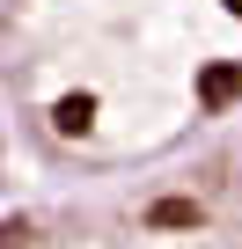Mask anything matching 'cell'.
Here are the masks:
<instances>
[{
    "label": "cell",
    "mask_w": 242,
    "mask_h": 249,
    "mask_svg": "<svg viewBox=\"0 0 242 249\" xmlns=\"http://www.w3.org/2000/svg\"><path fill=\"white\" fill-rule=\"evenodd\" d=\"M0 117L22 198L162 169L242 117V0H0Z\"/></svg>",
    "instance_id": "1"
},
{
    "label": "cell",
    "mask_w": 242,
    "mask_h": 249,
    "mask_svg": "<svg viewBox=\"0 0 242 249\" xmlns=\"http://www.w3.org/2000/svg\"><path fill=\"white\" fill-rule=\"evenodd\" d=\"M0 249H242V117L162 169L15 198Z\"/></svg>",
    "instance_id": "2"
},
{
    "label": "cell",
    "mask_w": 242,
    "mask_h": 249,
    "mask_svg": "<svg viewBox=\"0 0 242 249\" xmlns=\"http://www.w3.org/2000/svg\"><path fill=\"white\" fill-rule=\"evenodd\" d=\"M22 198V161H15V140H8V117H0V213Z\"/></svg>",
    "instance_id": "3"
}]
</instances>
